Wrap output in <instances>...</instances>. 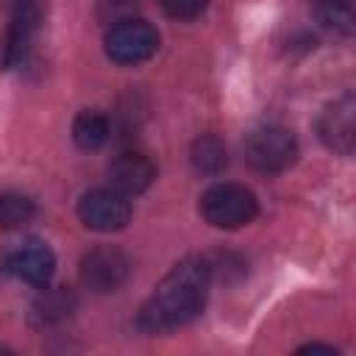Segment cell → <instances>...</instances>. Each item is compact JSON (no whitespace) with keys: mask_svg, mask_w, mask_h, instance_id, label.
<instances>
[{"mask_svg":"<svg viewBox=\"0 0 356 356\" xmlns=\"http://www.w3.org/2000/svg\"><path fill=\"white\" fill-rule=\"evenodd\" d=\"M211 267L200 256L181 259L150 292L139 312V328L145 334H167L195 320L209 298Z\"/></svg>","mask_w":356,"mask_h":356,"instance_id":"cell-1","label":"cell"},{"mask_svg":"<svg viewBox=\"0 0 356 356\" xmlns=\"http://www.w3.org/2000/svg\"><path fill=\"white\" fill-rule=\"evenodd\" d=\"M200 214L214 228H242L259 214V200L245 184L222 181L200 195Z\"/></svg>","mask_w":356,"mask_h":356,"instance_id":"cell-2","label":"cell"},{"mask_svg":"<svg viewBox=\"0 0 356 356\" xmlns=\"http://www.w3.org/2000/svg\"><path fill=\"white\" fill-rule=\"evenodd\" d=\"M245 159L259 172H284L298 159V142L295 136L281 125H261L248 134L245 139Z\"/></svg>","mask_w":356,"mask_h":356,"instance_id":"cell-3","label":"cell"},{"mask_svg":"<svg viewBox=\"0 0 356 356\" xmlns=\"http://www.w3.org/2000/svg\"><path fill=\"white\" fill-rule=\"evenodd\" d=\"M156 50H159V31L139 17L114 22L106 33V56L114 64H142Z\"/></svg>","mask_w":356,"mask_h":356,"instance_id":"cell-4","label":"cell"},{"mask_svg":"<svg viewBox=\"0 0 356 356\" xmlns=\"http://www.w3.org/2000/svg\"><path fill=\"white\" fill-rule=\"evenodd\" d=\"M131 275V259L114 245H97L81 259V281L97 295L117 292Z\"/></svg>","mask_w":356,"mask_h":356,"instance_id":"cell-5","label":"cell"},{"mask_svg":"<svg viewBox=\"0 0 356 356\" xmlns=\"http://www.w3.org/2000/svg\"><path fill=\"white\" fill-rule=\"evenodd\" d=\"M78 217L92 231L114 234L128 225L131 203L117 189H92L78 200Z\"/></svg>","mask_w":356,"mask_h":356,"instance_id":"cell-6","label":"cell"},{"mask_svg":"<svg viewBox=\"0 0 356 356\" xmlns=\"http://www.w3.org/2000/svg\"><path fill=\"white\" fill-rule=\"evenodd\" d=\"M42 22V3L39 0H17L11 8L8 19V33H6V47H3V67L14 70L25 61L31 53V44L39 33Z\"/></svg>","mask_w":356,"mask_h":356,"instance_id":"cell-7","label":"cell"},{"mask_svg":"<svg viewBox=\"0 0 356 356\" xmlns=\"http://www.w3.org/2000/svg\"><path fill=\"white\" fill-rule=\"evenodd\" d=\"M317 131H320V139L325 142V147L342 153V156H350L353 153V145H356V100L353 95H342L339 100H334L320 122H317Z\"/></svg>","mask_w":356,"mask_h":356,"instance_id":"cell-8","label":"cell"},{"mask_svg":"<svg viewBox=\"0 0 356 356\" xmlns=\"http://www.w3.org/2000/svg\"><path fill=\"white\" fill-rule=\"evenodd\" d=\"M8 273L25 284L47 286L56 273V256L42 239H28L8 256Z\"/></svg>","mask_w":356,"mask_h":356,"instance_id":"cell-9","label":"cell"},{"mask_svg":"<svg viewBox=\"0 0 356 356\" xmlns=\"http://www.w3.org/2000/svg\"><path fill=\"white\" fill-rule=\"evenodd\" d=\"M153 181H156V164L145 153L125 150L108 164V184L125 197L142 195Z\"/></svg>","mask_w":356,"mask_h":356,"instance_id":"cell-10","label":"cell"},{"mask_svg":"<svg viewBox=\"0 0 356 356\" xmlns=\"http://www.w3.org/2000/svg\"><path fill=\"white\" fill-rule=\"evenodd\" d=\"M111 136V120L97 108H83L72 120V139L81 150H100Z\"/></svg>","mask_w":356,"mask_h":356,"instance_id":"cell-11","label":"cell"},{"mask_svg":"<svg viewBox=\"0 0 356 356\" xmlns=\"http://www.w3.org/2000/svg\"><path fill=\"white\" fill-rule=\"evenodd\" d=\"M228 164V150H225V142L214 134H206L200 139H195L192 145V167L203 175H217L222 172Z\"/></svg>","mask_w":356,"mask_h":356,"instance_id":"cell-12","label":"cell"},{"mask_svg":"<svg viewBox=\"0 0 356 356\" xmlns=\"http://www.w3.org/2000/svg\"><path fill=\"white\" fill-rule=\"evenodd\" d=\"M36 214V206L22 192H0V231H17L28 225Z\"/></svg>","mask_w":356,"mask_h":356,"instance_id":"cell-13","label":"cell"},{"mask_svg":"<svg viewBox=\"0 0 356 356\" xmlns=\"http://www.w3.org/2000/svg\"><path fill=\"white\" fill-rule=\"evenodd\" d=\"M72 306H75V298H72V292H67L64 286H58V289H44V292L36 298V303H33V317H36L39 323H58V320L70 317Z\"/></svg>","mask_w":356,"mask_h":356,"instance_id":"cell-14","label":"cell"},{"mask_svg":"<svg viewBox=\"0 0 356 356\" xmlns=\"http://www.w3.org/2000/svg\"><path fill=\"white\" fill-rule=\"evenodd\" d=\"M317 19L337 31V33H350L353 31V6L350 0H317Z\"/></svg>","mask_w":356,"mask_h":356,"instance_id":"cell-15","label":"cell"},{"mask_svg":"<svg viewBox=\"0 0 356 356\" xmlns=\"http://www.w3.org/2000/svg\"><path fill=\"white\" fill-rule=\"evenodd\" d=\"M159 3L164 14L172 19H197L209 8V0H159Z\"/></svg>","mask_w":356,"mask_h":356,"instance_id":"cell-16","label":"cell"},{"mask_svg":"<svg viewBox=\"0 0 356 356\" xmlns=\"http://www.w3.org/2000/svg\"><path fill=\"white\" fill-rule=\"evenodd\" d=\"M134 11H136V0H100V17L111 25L134 17Z\"/></svg>","mask_w":356,"mask_h":356,"instance_id":"cell-17","label":"cell"},{"mask_svg":"<svg viewBox=\"0 0 356 356\" xmlns=\"http://www.w3.org/2000/svg\"><path fill=\"white\" fill-rule=\"evenodd\" d=\"M303 350H325V353H337V348H334V345H320V342L303 345V348H300V353H303Z\"/></svg>","mask_w":356,"mask_h":356,"instance_id":"cell-18","label":"cell"}]
</instances>
